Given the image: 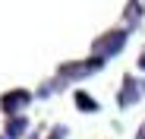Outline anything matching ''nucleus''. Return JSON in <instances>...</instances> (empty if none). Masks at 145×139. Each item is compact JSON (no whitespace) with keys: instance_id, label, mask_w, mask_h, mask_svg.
<instances>
[{"instance_id":"f257e3e1","label":"nucleus","mask_w":145,"mask_h":139,"mask_svg":"<svg viewBox=\"0 0 145 139\" xmlns=\"http://www.w3.org/2000/svg\"><path fill=\"white\" fill-rule=\"evenodd\" d=\"M126 38H129L126 29H114V32L101 35L98 41H95V57H114V54H120L123 44H126Z\"/></svg>"},{"instance_id":"f03ea898","label":"nucleus","mask_w":145,"mask_h":139,"mask_svg":"<svg viewBox=\"0 0 145 139\" xmlns=\"http://www.w3.org/2000/svg\"><path fill=\"white\" fill-rule=\"evenodd\" d=\"M142 98H145V79L126 76V79H123V89L117 92V104H120V108H129V104H136V101H142Z\"/></svg>"},{"instance_id":"7ed1b4c3","label":"nucleus","mask_w":145,"mask_h":139,"mask_svg":"<svg viewBox=\"0 0 145 139\" xmlns=\"http://www.w3.org/2000/svg\"><path fill=\"white\" fill-rule=\"evenodd\" d=\"M29 101H32V95L25 89H13V92H7V95H0V111H3L7 117H16L19 111L29 108Z\"/></svg>"},{"instance_id":"20e7f679","label":"nucleus","mask_w":145,"mask_h":139,"mask_svg":"<svg viewBox=\"0 0 145 139\" xmlns=\"http://www.w3.org/2000/svg\"><path fill=\"white\" fill-rule=\"evenodd\" d=\"M104 66V57H91L88 63H63L60 66V76L63 79H82V76H91Z\"/></svg>"},{"instance_id":"39448f33","label":"nucleus","mask_w":145,"mask_h":139,"mask_svg":"<svg viewBox=\"0 0 145 139\" xmlns=\"http://www.w3.org/2000/svg\"><path fill=\"white\" fill-rule=\"evenodd\" d=\"M25 130H29V120H25V117H10V120H7L3 136H7V139H19Z\"/></svg>"},{"instance_id":"423d86ee","label":"nucleus","mask_w":145,"mask_h":139,"mask_svg":"<svg viewBox=\"0 0 145 139\" xmlns=\"http://www.w3.org/2000/svg\"><path fill=\"white\" fill-rule=\"evenodd\" d=\"M76 104L85 111V114H91V111H98V104H95V98H88L85 92H76Z\"/></svg>"},{"instance_id":"0eeeda50","label":"nucleus","mask_w":145,"mask_h":139,"mask_svg":"<svg viewBox=\"0 0 145 139\" xmlns=\"http://www.w3.org/2000/svg\"><path fill=\"white\" fill-rule=\"evenodd\" d=\"M63 136H66V127H54V133L47 136V139H63Z\"/></svg>"},{"instance_id":"6e6552de","label":"nucleus","mask_w":145,"mask_h":139,"mask_svg":"<svg viewBox=\"0 0 145 139\" xmlns=\"http://www.w3.org/2000/svg\"><path fill=\"white\" fill-rule=\"evenodd\" d=\"M139 70H145V48H142V54H139Z\"/></svg>"},{"instance_id":"1a4fd4ad","label":"nucleus","mask_w":145,"mask_h":139,"mask_svg":"<svg viewBox=\"0 0 145 139\" xmlns=\"http://www.w3.org/2000/svg\"><path fill=\"white\" fill-rule=\"evenodd\" d=\"M136 139H145V123L139 127V133H136Z\"/></svg>"}]
</instances>
